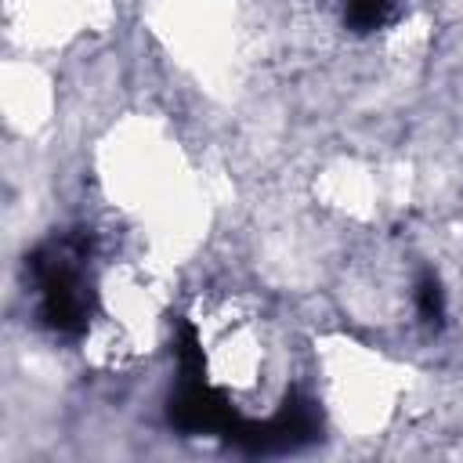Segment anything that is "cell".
Wrapping results in <instances>:
<instances>
[{"label": "cell", "mask_w": 463, "mask_h": 463, "mask_svg": "<svg viewBox=\"0 0 463 463\" xmlns=\"http://www.w3.org/2000/svg\"><path fill=\"white\" fill-rule=\"evenodd\" d=\"M90 250V235L76 232L40 246L29 257V271L40 286V322L54 333L76 336L94 311V289L83 279V260Z\"/></svg>", "instance_id": "6da1fadb"}, {"label": "cell", "mask_w": 463, "mask_h": 463, "mask_svg": "<svg viewBox=\"0 0 463 463\" xmlns=\"http://www.w3.org/2000/svg\"><path fill=\"white\" fill-rule=\"evenodd\" d=\"M391 4L394 0H347L344 4V22L354 33H373L391 18Z\"/></svg>", "instance_id": "277c9868"}, {"label": "cell", "mask_w": 463, "mask_h": 463, "mask_svg": "<svg viewBox=\"0 0 463 463\" xmlns=\"http://www.w3.org/2000/svg\"><path fill=\"white\" fill-rule=\"evenodd\" d=\"M318 409L311 398H300V394H289L275 416L253 423V420H239V427L228 434L232 445L246 449V452H286V449H297V445H307L318 438Z\"/></svg>", "instance_id": "7a4b0ae2"}, {"label": "cell", "mask_w": 463, "mask_h": 463, "mask_svg": "<svg viewBox=\"0 0 463 463\" xmlns=\"http://www.w3.org/2000/svg\"><path fill=\"white\" fill-rule=\"evenodd\" d=\"M166 416L184 434H232L239 427V412L228 405V398L210 387L206 376H181L177 391L170 394Z\"/></svg>", "instance_id": "3957f363"}, {"label": "cell", "mask_w": 463, "mask_h": 463, "mask_svg": "<svg viewBox=\"0 0 463 463\" xmlns=\"http://www.w3.org/2000/svg\"><path fill=\"white\" fill-rule=\"evenodd\" d=\"M416 307H420V318L427 326H441L445 318V293H441V282L434 271H423L420 282H416Z\"/></svg>", "instance_id": "5b68a950"}]
</instances>
